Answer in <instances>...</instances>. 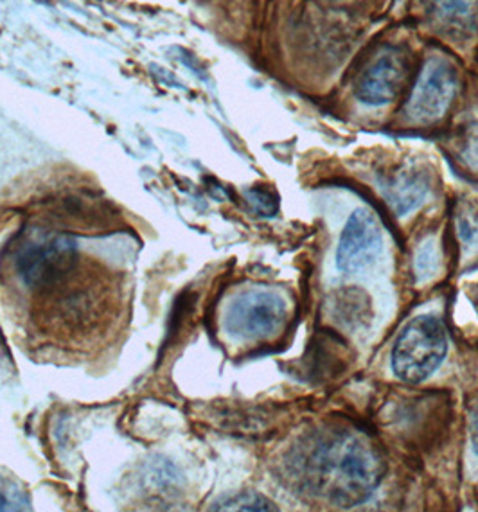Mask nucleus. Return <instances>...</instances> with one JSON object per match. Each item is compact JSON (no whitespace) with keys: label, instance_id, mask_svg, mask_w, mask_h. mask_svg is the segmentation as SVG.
Returning <instances> with one entry per match:
<instances>
[{"label":"nucleus","instance_id":"obj_1","mask_svg":"<svg viewBox=\"0 0 478 512\" xmlns=\"http://www.w3.org/2000/svg\"><path fill=\"white\" fill-rule=\"evenodd\" d=\"M297 478L313 495L340 507L362 504L380 486L383 460L365 435L351 430L322 432L293 460Z\"/></svg>","mask_w":478,"mask_h":512},{"label":"nucleus","instance_id":"obj_2","mask_svg":"<svg viewBox=\"0 0 478 512\" xmlns=\"http://www.w3.org/2000/svg\"><path fill=\"white\" fill-rule=\"evenodd\" d=\"M29 299V313L40 333L56 335L69 347L85 344L108 324V313L116 304L114 277L92 261L85 265L83 259L65 281Z\"/></svg>","mask_w":478,"mask_h":512},{"label":"nucleus","instance_id":"obj_3","mask_svg":"<svg viewBox=\"0 0 478 512\" xmlns=\"http://www.w3.org/2000/svg\"><path fill=\"white\" fill-rule=\"evenodd\" d=\"M9 263L15 288L35 297L65 281L83 257L76 241L62 230H31L13 245Z\"/></svg>","mask_w":478,"mask_h":512},{"label":"nucleus","instance_id":"obj_4","mask_svg":"<svg viewBox=\"0 0 478 512\" xmlns=\"http://www.w3.org/2000/svg\"><path fill=\"white\" fill-rule=\"evenodd\" d=\"M448 353L446 331L439 318H412L392 349V371L399 380L421 383L434 374Z\"/></svg>","mask_w":478,"mask_h":512},{"label":"nucleus","instance_id":"obj_5","mask_svg":"<svg viewBox=\"0 0 478 512\" xmlns=\"http://www.w3.org/2000/svg\"><path fill=\"white\" fill-rule=\"evenodd\" d=\"M288 318V304L272 290L252 288L232 299L223 313L225 333L239 342H257L277 335Z\"/></svg>","mask_w":478,"mask_h":512},{"label":"nucleus","instance_id":"obj_6","mask_svg":"<svg viewBox=\"0 0 478 512\" xmlns=\"http://www.w3.org/2000/svg\"><path fill=\"white\" fill-rule=\"evenodd\" d=\"M457 94V72L452 63L434 56L425 63L423 71L408 98V121L432 124L443 119Z\"/></svg>","mask_w":478,"mask_h":512},{"label":"nucleus","instance_id":"obj_7","mask_svg":"<svg viewBox=\"0 0 478 512\" xmlns=\"http://www.w3.org/2000/svg\"><path fill=\"white\" fill-rule=\"evenodd\" d=\"M383 248L380 223L369 209H356L342 232L337 266L344 274H358L378 259Z\"/></svg>","mask_w":478,"mask_h":512},{"label":"nucleus","instance_id":"obj_8","mask_svg":"<svg viewBox=\"0 0 478 512\" xmlns=\"http://www.w3.org/2000/svg\"><path fill=\"white\" fill-rule=\"evenodd\" d=\"M407 78V54L401 49H389L381 53L363 72L356 85V98L365 105H387L405 89Z\"/></svg>","mask_w":478,"mask_h":512},{"label":"nucleus","instance_id":"obj_9","mask_svg":"<svg viewBox=\"0 0 478 512\" xmlns=\"http://www.w3.org/2000/svg\"><path fill=\"white\" fill-rule=\"evenodd\" d=\"M389 204L399 216H405L425 202L430 182L421 171H403L398 177L392 178L389 186L383 187Z\"/></svg>","mask_w":478,"mask_h":512},{"label":"nucleus","instance_id":"obj_10","mask_svg":"<svg viewBox=\"0 0 478 512\" xmlns=\"http://www.w3.org/2000/svg\"><path fill=\"white\" fill-rule=\"evenodd\" d=\"M434 13L444 29L473 31L478 24V0H435Z\"/></svg>","mask_w":478,"mask_h":512},{"label":"nucleus","instance_id":"obj_11","mask_svg":"<svg viewBox=\"0 0 478 512\" xmlns=\"http://www.w3.org/2000/svg\"><path fill=\"white\" fill-rule=\"evenodd\" d=\"M216 511H275L272 502L257 493H241L214 507Z\"/></svg>","mask_w":478,"mask_h":512},{"label":"nucleus","instance_id":"obj_12","mask_svg":"<svg viewBox=\"0 0 478 512\" xmlns=\"http://www.w3.org/2000/svg\"><path fill=\"white\" fill-rule=\"evenodd\" d=\"M439 268V254H437V247L434 241H426L423 247L419 248L416 257V272L417 277L421 281H426L430 277H434L435 272Z\"/></svg>","mask_w":478,"mask_h":512},{"label":"nucleus","instance_id":"obj_13","mask_svg":"<svg viewBox=\"0 0 478 512\" xmlns=\"http://www.w3.org/2000/svg\"><path fill=\"white\" fill-rule=\"evenodd\" d=\"M27 498L13 482L0 477V511H24Z\"/></svg>","mask_w":478,"mask_h":512},{"label":"nucleus","instance_id":"obj_14","mask_svg":"<svg viewBox=\"0 0 478 512\" xmlns=\"http://www.w3.org/2000/svg\"><path fill=\"white\" fill-rule=\"evenodd\" d=\"M459 238L466 247H478V216L473 212L464 211L457 218Z\"/></svg>","mask_w":478,"mask_h":512},{"label":"nucleus","instance_id":"obj_15","mask_svg":"<svg viewBox=\"0 0 478 512\" xmlns=\"http://www.w3.org/2000/svg\"><path fill=\"white\" fill-rule=\"evenodd\" d=\"M250 196H252V202L257 205L259 212L274 214L275 209H277L274 196L270 195V193H265V191H252Z\"/></svg>","mask_w":478,"mask_h":512},{"label":"nucleus","instance_id":"obj_16","mask_svg":"<svg viewBox=\"0 0 478 512\" xmlns=\"http://www.w3.org/2000/svg\"><path fill=\"white\" fill-rule=\"evenodd\" d=\"M471 439H473V446L478 453V405L475 407V412L471 415Z\"/></svg>","mask_w":478,"mask_h":512}]
</instances>
